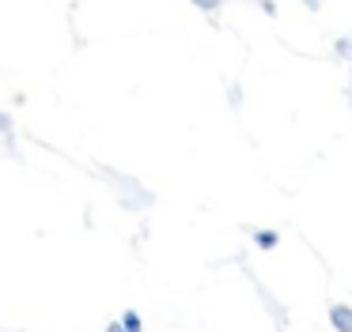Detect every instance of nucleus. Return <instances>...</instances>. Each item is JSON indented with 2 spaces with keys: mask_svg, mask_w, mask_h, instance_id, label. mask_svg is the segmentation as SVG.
Instances as JSON below:
<instances>
[{
  "mask_svg": "<svg viewBox=\"0 0 352 332\" xmlns=\"http://www.w3.org/2000/svg\"><path fill=\"white\" fill-rule=\"evenodd\" d=\"M329 324L337 332H352V309L349 306H329Z\"/></svg>",
  "mask_w": 352,
  "mask_h": 332,
  "instance_id": "f257e3e1",
  "label": "nucleus"
},
{
  "mask_svg": "<svg viewBox=\"0 0 352 332\" xmlns=\"http://www.w3.org/2000/svg\"><path fill=\"white\" fill-rule=\"evenodd\" d=\"M254 241H258L261 249H273L280 238H276V230H258V234H254Z\"/></svg>",
  "mask_w": 352,
  "mask_h": 332,
  "instance_id": "f03ea898",
  "label": "nucleus"
},
{
  "mask_svg": "<svg viewBox=\"0 0 352 332\" xmlns=\"http://www.w3.org/2000/svg\"><path fill=\"white\" fill-rule=\"evenodd\" d=\"M122 324H125V332H140V317L137 313H125Z\"/></svg>",
  "mask_w": 352,
  "mask_h": 332,
  "instance_id": "7ed1b4c3",
  "label": "nucleus"
},
{
  "mask_svg": "<svg viewBox=\"0 0 352 332\" xmlns=\"http://www.w3.org/2000/svg\"><path fill=\"white\" fill-rule=\"evenodd\" d=\"M193 4H197V8H205V12H212V8L220 4V0H193Z\"/></svg>",
  "mask_w": 352,
  "mask_h": 332,
  "instance_id": "20e7f679",
  "label": "nucleus"
},
{
  "mask_svg": "<svg viewBox=\"0 0 352 332\" xmlns=\"http://www.w3.org/2000/svg\"><path fill=\"white\" fill-rule=\"evenodd\" d=\"M303 4L311 8V12H318V8H322V0H303Z\"/></svg>",
  "mask_w": 352,
  "mask_h": 332,
  "instance_id": "39448f33",
  "label": "nucleus"
}]
</instances>
